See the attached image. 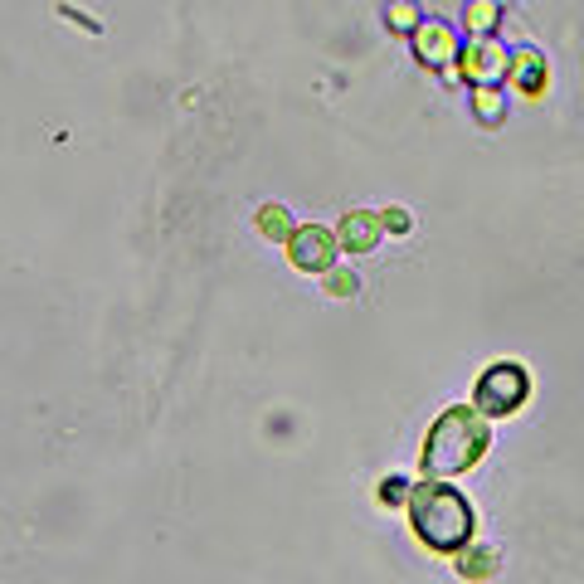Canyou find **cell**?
<instances>
[{
	"instance_id": "277c9868",
	"label": "cell",
	"mask_w": 584,
	"mask_h": 584,
	"mask_svg": "<svg viewBox=\"0 0 584 584\" xmlns=\"http://www.w3.org/2000/svg\"><path fill=\"white\" fill-rule=\"evenodd\" d=\"M288 263L297 273H331L336 268V254H341V239H336V229L327 224H297V234H292L288 244Z\"/></svg>"
},
{
	"instance_id": "8fae6325",
	"label": "cell",
	"mask_w": 584,
	"mask_h": 584,
	"mask_svg": "<svg viewBox=\"0 0 584 584\" xmlns=\"http://www.w3.org/2000/svg\"><path fill=\"white\" fill-rule=\"evenodd\" d=\"M258 234L268 239V244H288L292 234H297V224L283 205H258Z\"/></svg>"
},
{
	"instance_id": "2e32d148",
	"label": "cell",
	"mask_w": 584,
	"mask_h": 584,
	"mask_svg": "<svg viewBox=\"0 0 584 584\" xmlns=\"http://www.w3.org/2000/svg\"><path fill=\"white\" fill-rule=\"evenodd\" d=\"M414 229V219H409V210H400V205H390L385 210V234H409Z\"/></svg>"
},
{
	"instance_id": "7c38bea8",
	"label": "cell",
	"mask_w": 584,
	"mask_h": 584,
	"mask_svg": "<svg viewBox=\"0 0 584 584\" xmlns=\"http://www.w3.org/2000/svg\"><path fill=\"white\" fill-rule=\"evenodd\" d=\"M473 117L482 127H497L507 117V93L502 88H477L473 93Z\"/></svg>"
},
{
	"instance_id": "7a4b0ae2",
	"label": "cell",
	"mask_w": 584,
	"mask_h": 584,
	"mask_svg": "<svg viewBox=\"0 0 584 584\" xmlns=\"http://www.w3.org/2000/svg\"><path fill=\"white\" fill-rule=\"evenodd\" d=\"M492 448V434H487V419L477 414L473 404H448L429 424L424 434V477H458L482 463V453Z\"/></svg>"
},
{
	"instance_id": "6da1fadb",
	"label": "cell",
	"mask_w": 584,
	"mask_h": 584,
	"mask_svg": "<svg viewBox=\"0 0 584 584\" xmlns=\"http://www.w3.org/2000/svg\"><path fill=\"white\" fill-rule=\"evenodd\" d=\"M409 526H414L419 546L438 550V555H463L477 536V511L453 482L424 477L409 497Z\"/></svg>"
},
{
	"instance_id": "3957f363",
	"label": "cell",
	"mask_w": 584,
	"mask_h": 584,
	"mask_svg": "<svg viewBox=\"0 0 584 584\" xmlns=\"http://www.w3.org/2000/svg\"><path fill=\"white\" fill-rule=\"evenodd\" d=\"M531 400V370L521 361H492L473 385V409L482 419H511Z\"/></svg>"
},
{
	"instance_id": "5bb4252c",
	"label": "cell",
	"mask_w": 584,
	"mask_h": 584,
	"mask_svg": "<svg viewBox=\"0 0 584 584\" xmlns=\"http://www.w3.org/2000/svg\"><path fill=\"white\" fill-rule=\"evenodd\" d=\"M380 507H409V497H414V482H404V477H380Z\"/></svg>"
},
{
	"instance_id": "9a60e30c",
	"label": "cell",
	"mask_w": 584,
	"mask_h": 584,
	"mask_svg": "<svg viewBox=\"0 0 584 584\" xmlns=\"http://www.w3.org/2000/svg\"><path fill=\"white\" fill-rule=\"evenodd\" d=\"M322 283H327L331 297H356L361 292V278L351 268H331V273H322Z\"/></svg>"
},
{
	"instance_id": "52a82bcc",
	"label": "cell",
	"mask_w": 584,
	"mask_h": 584,
	"mask_svg": "<svg viewBox=\"0 0 584 584\" xmlns=\"http://www.w3.org/2000/svg\"><path fill=\"white\" fill-rule=\"evenodd\" d=\"M550 83V64L541 49H531V44H521V49H511V64H507V88L511 93H521V98H541Z\"/></svg>"
},
{
	"instance_id": "4fadbf2b",
	"label": "cell",
	"mask_w": 584,
	"mask_h": 584,
	"mask_svg": "<svg viewBox=\"0 0 584 584\" xmlns=\"http://www.w3.org/2000/svg\"><path fill=\"white\" fill-rule=\"evenodd\" d=\"M385 25L400 30V35H414V30L424 25V10H419L414 0H390V5H385Z\"/></svg>"
},
{
	"instance_id": "30bf717a",
	"label": "cell",
	"mask_w": 584,
	"mask_h": 584,
	"mask_svg": "<svg viewBox=\"0 0 584 584\" xmlns=\"http://www.w3.org/2000/svg\"><path fill=\"white\" fill-rule=\"evenodd\" d=\"M497 565H502V550H492V546H468L458 555V575L463 580H492Z\"/></svg>"
},
{
	"instance_id": "ba28073f",
	"label": "cell",
	"mask_w": 584,
	"mask_h": 584,
	"mask_svg": "<svg viewBox=\"0 0 584 584\" xmlns=\"http://www.w3.org/2000/svg\"><path fill=\"white\" fill-rule=\"evenodd\" d=\"M336 239H341V254H370V249H380V239H385V210H351V215H341Z\"/></svg>"
},
{
	"instance_id": "5b68a950",
	"label": "cell",
	"mask_w": 584,
	"mask_h": 584,
	"mask_svg": "<svg viewBox=\"0 0 584 584\" xmlns=\"http://www.w3.org/2000/svg\"><path fill=\"white\" fill-rule=\"evenodd\" d=\"M507 64H511V49L497 35H482L468 39L463 54H458V78H468L473 88H497L507 83Z\"/></svg>"
},
{
	"instance_id": "8992f818",
	"label": "cell",
	"mask_w": 584,
	"mask_h": 584,
	"mask_svg": "<svg viewBox=\"0 0 584 584\" xmlns=\"http://www.w3.org/2000/svg\"><path fill=\"white\" fill-rule=\"evenodd\" d=\"M414 44V59L424 64V69H458V54H463V44H458V30L448 25V20H438V15H424V25L409 35Z\"/></svg>"
},
{
	"instance_id": "9c48e42d",
	"label": "cell",
	"mask_w": 584,
	"mask_h": 584,
	"mask_svg": "<svg viewBox=\"0 0 584 584\" xmlns=\"http://www.w3.org/2000/svg\"><path fill=\"white\" fill-rule=\"evenodd\" d=\"M497 25H502V0H468L463 5V30H468V39L497 35Z\"/></svg>"
}]
</instances>
